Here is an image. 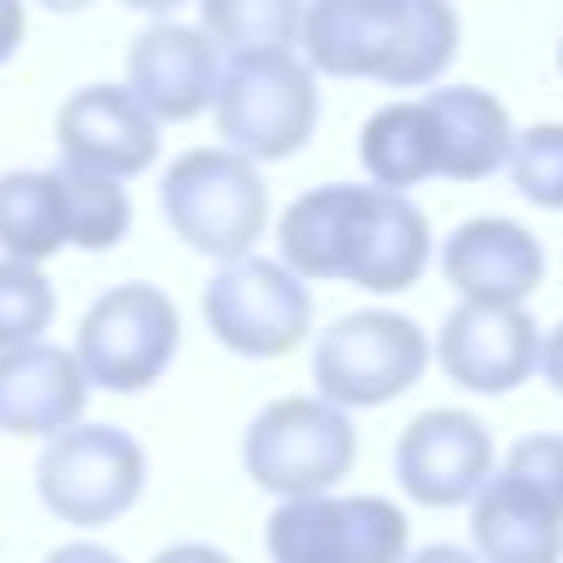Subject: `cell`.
<instances>
[{"instance_id": "30bf717a", "label": "cell", "mask_w": 563, "mask_h": 563, "mask_svg": "<svg viewBox=\"0 0 563 563\" xmlns=\"http://www.w3.org/2000/svg\"><path fill=\"white\" fill-rule=\"evenodd\" d=\"M146 490V449L122 424H74L43 442L37 497L67 527H110Z\"/></svg>"}, {"instance_id": "5bb4252c", "label": "cell", "mask_w": 563, "mask_h": 563, "mask_svg": "<svg viewBox=\"0 0 563 563\" xmlns=\"http://www.w3.org/2000/svg\"><path fill=\"white\" fill-rule=\"evenodd\" d=\"M539 345H545V333L527 316V303L461 297L437 328V364L466 394H515L521 382L539 376Z\"/></svg>"}, {"instance_id": "d6986e66", "label": "cell", "mask_w": 563, "mask_h": 563, "mask_svg": "<svg viewBox=\"0 0 563 563\" xmlns=\"http://www.w3.org/2000/svg\"><path fill=\"white\" fill-rule=\"evenodd\" d=\"M74 243V207H67L62 170H13L0 176V249L13 261H49Z\"/></svg>"}, {"instance_id": "d4e9b609", "label": "cell", "mask_w": 563, "mask_h": 563, "mask_svg": "<svg viewBox=\"0 0 563 563\" xmlns=\"http://www.w3.org/2000/svg\"><path fill=\"white\" fill-rule=\"evenodd\" d=\"M152 563H236V558L219 545H200V539H183V545H164Z\"/></svg>"}, {"instance_id": "603a6c76", "label": "cell", "mask_w": 563, "mask_h": 563, "mask_svg": "<svg viewBox=\"0 0 563 563\" xmlns=\"http://www.w3.org/2000/svg\"><path fill=\"white\" fill-rule=\"evenodd\" d=\"M509 183L527 207L563 212V122H539L527 134H515Z\"/></svg>"}, {"instance_id": "7c38bea8", "label": "cell", "mask_w": 563, "mask_h": 563, "mask_svg": "<svg viewBox=\"0 0 563 563\" xmlns=\"http://www.w3.org/2000/svg\"><path fill=\"white\" fill-rule=\"evenodd\" d=\"M176 340H183V316H176L170 291L158 285H110L79 321V364H86L91 388L103 394H146L152 382L170 369Z\"/></svg>"}, {"instance_id": "277c9868", "label": "cell", "mask_w": 563, "mask_h": 563, "mask_svg": "<svg viewBox=\"0 0 563 563\" xmlns=\"http://www.w3.org/2000/svg\"><path fill=\"white\" fill-rule=\"evenodd\" d=\"M316 67L297 49H261V55H231L219 79V140L255 164H279L316 140L321 122V91Z\"/></svg>"}, {"instance_id": "ffe728a7", "label": "cell", "mask_w": 563, "mask_h": 563, "mask_svg": "<svg viewBox=\"0 0 563 563\" xmlns=\"http://www.w3.org/2000/svg\"><path fill=\"white\" fill-rule=\"evenodd\" d=\"M309 0H200V31L224 55H261L303 43Z\"/></svg>"}, {"instance_id": "83f0119b", "label": "cell", "mask_w": 563, "mask_h": 563, "mask_svg": "<svg viewBox=\"0 0 563 563\" xmlns=\"http://www.w3.org/2000/svg\"><path fill=\"white\" fill-rule=\"evenodd\" d=\"M406 563H485L478 551H461V545H418Z\"/></svg>"}, {"instance_id": "44dd1931", "label": "cell", "mask_w": 563, "mask_h": 563, "mask_svg": "<svg viewBox=\"0 0 563 563\" xmlns=\"http://www.w3.org/2000/svg\"><path fill=\"white\" fill-rule=\"evenodd\" d=\"M67 176V207H74V249H115L134 224V200L115 176H86V170H62Z\"/></svg>"}, {"instance_id": "3957f363", "label": "cell", "mask_w": 563, "mask_h": 563, "mask_svg": "<svg viewBox=\"0 0 563 563\" xmlns=\"http://www.w3.org/2000/svg\"><path fill=\"white\" fill-rule=\"evenodd\" d=\"M303 55L328 79L430 91L461 55V13L454 0H309Z\"/></svg>"}, {"instance_id": "4dcf8cb0", "label": "cell", "mask_w": 563, "mask_h": 563, "mask_svg": "<svg viewBox=\"0 0 563 563\" xmlns=\"http://www.w3.org/2000/svg\"><path fill=\"white\" fill-rule=\"evenodd\" d=\"M558 74H563V37H558Z\"/></svg>"}, {"instance_id": "ac0fdd59", "label": "cell", "mask_w": 563, "mask_h": 563, "mask_svg": "<svg viewBox=\"0 0 563 563\" xmlns=\"http://www.w3.org/2000/svg\"><path fill=\"white\" fill-rule=\"evenodd\" d=\"M86 394L91 376L79 352L67 345H13L0 352V430L7 437H62V430L86 424Z\"/></svg>"}, {"instance_id": "8fae6325", "label": "cell", "mask_w": 563, "mask_h": 563, "mask_svg": "<svg viewBox=\"0 0 563 563\" xmlns=\"http://www.w3.org/2000/svg\"><path fill=\"white\" fill-rule=\"evenodd\" d=\"M200 316H207L212 340L236 357H285L309 340L316 328V297L309 279H297L285 261H224L212 273L207 297H200Z\"/></svg>"}, {"instance_id": "ba28073f", "label": "cell", "mask_w": 563, "mask_h": 563, "mask_svg": "<svg viewBox=\"0 0 563 563\" xmlns=\"http://www.w3.org/2000/svg\"><path fill=\"white\" fill-rule=\"evenodd\" d=\"M430 364H437V340L400 309H352L328 333H316V352H309L316 394H328L345 412L400 400L406 388L424 382Z\"/></svg>"}, {"instance_id": "5b68a950", "label": "cell", "mask_w": 563, "mask_h": 563, "mask_svg": "<svg viewBox=\"0 0 563 563\" xmlns=\"http://www.w3.org/2000/svg\"><path fill=\"white\" fill-rule=\"evenodd\" d=\"M164 219L188 249L212 261H243L267 236L273 200L261 183V164L231 146H195L164 170Z\"/></svg>"}, {"instance_id": "e0dca14e", "label": "cell", "mask_w": 563, "mask_h": 563, "mask_svg": "<svg viewBox=\"0 0 563 563\" xmlns=\"http://www.w3.org/2000/svg\"><path fill=\"white\" fill-rule=\"evenodd\" d=\"M219 79H224L219 43L200 25H170V19H158V25H152L146 37H134V49H128V91H134L158 122H195L200 110H212Z\"/></svg>"}, {"instance_id": "f1b7e54d", "label": "cell", "mask_w": 563, "mask_h": 563, "mask_svg": "<svg viewBox=\"0 0 563 563\" xmlns=\"http://www.w3.org/2000/svg\"><path fill=\"white\" fill-rule=\"evenodd\" d=\"M128 7H140V13H176V7H183V0H128Z\"/></svg>"}, {"instance_id": "52a82bcc", "label": "cell", "mask_w": 563, "mask_h": 563, "mask_svg": "<svg viewBox=\"0 0 563 563\" xmlns=\"http://www.w3.org/2000/svg\"><path fill=\"white\" fill-rule=\"evenodd\" d=\"M357 466V424L328 394H285L243 430V473L273 497H321Z\"/></svg>"}, {"instance_id": "4fadbf2b", "label": "cell", "mask_w": 563, "mask_h": 563, "mask_svg": "<svg viewBox=\"0 0 563 563\" xmlns=\"http://www.w3.org/2000/svg\"><path fill=\"white\" fill-rule=\"evenodd\" d=\"M497 473V442L473 412L430 406L394 442V478L418 509H461Z\"/></svg>"}, {"instance_id": "484cf974", "label": "cell", "mask_w": 563, "mask_h": 563, "mask_svg": "<svg viewBox=\"0 0 563 563\" xmlns=\"http://www.w3.org/2000/svg\"><path fill=\"white\" fill-rule=\"evenodd\" d=\"M539 376H545L551 394H563V321L545 333V345H539Z\"/></svg>"}, {"instance_id": "4316f807", "label": "cell", "mask_w": 563, "mask_h": 563, "mask_svg": "<svg viewBox=\"0 0 563 563\" xmlns=\"http://www.w3.org/2000/svg\"><path fill=\"white\" fill-rule=\"evenodd\" d=\"M43 563H122L110 545H91V539H74V545H62V551H49Z\"/></svg>"}, {"instance_id": "9c48e42d", "label": "cell", "mask_w": 563, "mask_h": 563, "mask_svg": "<svg viewBox=\"0 0 563 563\" xmlns=\"http://www.w3.org/2000/svg\"><path fill=\"white\" fill-rule=\"evenodd\" d=\"M273 563H406L412 558V521L382 490H321V497H285L267 515Z\"/></svg>"}, {"instance_id": "7a4b0ae2", "label": "cell", "mask_w": 563, "mask_h": 563, "mask_svg": "<svg viewBox=\"0 0 563 563\" xmlns=\"http://www.w3.org/2000/svg\"><path fill=\"white\" fill-rule=\"evenodd\" d=\"M357 158L376 188H418L430 176L485 183L509 170L515 122L497 91L485 86H430L418 98H394L357 134Z\"/></svg>"}, {"instance_id": "2e32d148", "label": "cell", "mask_w": 563, "mask_h": 563, "mask_svg": "<svg viewBox=\"0 0 563 563\" xmlns=\"http://www.w3.org/2000/svg\"><path fill=\"white\" fill-rule=\"evenodd\" d=\"M437 267L473 303H527L545 285V243L515 219H466L442 236Z\"/></svg>"}, {"instance_id": "f546056e", "label": "cell", "mask_w": 563, "mask_h": 563, "mask_svg": "<svg viewBox=\"0 0 563 563\" xmlns=\"http://www.w3.org/2000/svg\"><path fill=\"white\" fill-rule=\"evenodd\" d=\"M37 7H49V13H79V7H91V0H37Z\"/></svg>"}, {"instance_id": "6da1fadb", "label": "cell", "mask_w": 563, "mask_h": 563, "mask_svg": "<svg viewBox=\"0 0 563 563\" xmlns=\"http://www.w3.org/2000/svg\"><path fill=\"white\" fill-rule=\"evenodd\" d=\"M279 261L297 279H340L357 291H412L437 261V236L412 195L376 183H321L279 212Z\"/></svg>"}, {"instance_id": "7402d4cb", "label": "cell", "mask_w": 563, "mask_h": 563, "mask_svg": "<svg viewBox=\"0 0 563 563\" xmlns=\"http://www.w3.org/2000/svg\"><path fill=\"white\" fill-rule=\"evenodd\" d=\"M55 321V285L43 279L37 261H0V352L37 345Z\"/></svg>"}, {"instance_id": "9a60e30c", "label": "cell", "mask_w": 563, "mask_h": 563, "mask_svg": "<svg viewBox=\"0 0 563 563\" xmlns=\"http://www.w3.org/2000/svg\"><path fill=\"white\" fill-rule=\"evenodd\" d=\"M158 128L164 122L128 86H86L62 103V115H55L62 170L128 183V176H140L158 158Z\"/></svg>"}, {"instance_id": "8992f818", "label": "cell", "mask_w": 563, "mask_h": 563, "mask_svg": "<svg viewBox=\"0 0 563 563\" xmlns=\"http://www.w3.org/2000/svg\"><path fill=\"white\" fill-rule=\"evenodd\" d=\"M473 551L485 563H563V437H521L473 497Z\"/></svg>"}, {"instance_id": "cb8c5ba5", "label": "cell", "mask_w": 563, "mask_h": 563, "mask_svg": "<svg viewBox=\"0 0 563 563\" xmlns=\"http://www.w3.org/2000/svg\"><path fill=\"white\" fill-rule=\"evenodd\" d=\"M25 43V0H0V67L19 55Z\"/></svg>"}]
</instances>
